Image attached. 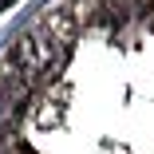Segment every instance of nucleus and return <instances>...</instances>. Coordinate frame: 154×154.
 Here are the masks:
<instances>
[{
    "mask_svg": "<svg viewBox=\"0 0 154 154\" xmlns=\"http://www.w3.org/2000/svg\"><path fill=\"white\" fill-rule=\"evenodd\" d=\"M67 55H71V48L59 40V36H51L48 28L36 24L32 32H24V36H16L8 44L4 67L16 71L28 87H44V83H51L59 71L67 67Z\"/></svg>",
    "mask_w": 154,
    "mask_h": 154,
    "instance_id": "obj_1",
    "label": "nucleus"
},
{
    "mask_svg": "<svg viewBox=\"0 0 154 154\" xmlns=\"http://www.w3.org/2000/svg\"><path fill=\"white\" fill-rule=\"evenodd\" d=\"M40 28H48L51 36H59L67 48L83 36L87 24H95V0H59V4H51L40 20Z\"/></svg>",
    "mask_w": 154,
    "mask_h": 154,
    "instance_id": "obj_2",
    "label": "nucleus"
},
{
    "mask_svg": "<svg viewBox=\"0 0 154 154\" xmlns=\"http://www.w3.org/2000/svg\"><path fill=\"white\" fill-rule=\"evenodd\" d=\"M28 95H32V87H28L16 71L0 67V134L20 119V111L28 107Z\"/></svg>",
    "mask_w": 154,
    "mask_h": 154,
    "instance_id": "obj_3",
    "label": "nucleus"
},
{
    "mask_svg": "<svg viewBox=\"0 0 154 154\" xmlns=\"http://www.w3.org/2000/svg\"><path fill=\"white\" fill-rule=\"evenodd\" d=\"M8 4H12V0H0V12H4V8H8Z\"/></svg>",
    "mask_w": 154,
    "mask_h": 154,
    "instance_id": "obj_4",
    "label": "nucleus"
}]
</instances>
